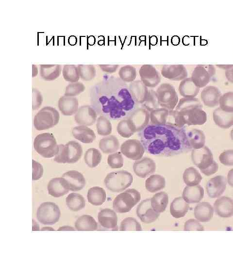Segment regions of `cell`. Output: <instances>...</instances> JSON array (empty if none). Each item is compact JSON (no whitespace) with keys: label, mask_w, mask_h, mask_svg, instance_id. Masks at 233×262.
<instances>
[{"label":"cell","mask_w":233,"mask_h":262,"mask_svg":"<svg viewBox=\"0 0 233 262\" xmlns=\"http://www.w3.org/2000/svg\"><path fill=\"white\" fill-rule=\"evenodd\" d=\"M204 189L200 185L186 186L183 192V197L188 203H198L204 196Z\"/></svg>","instance_id":"29"},{"label":"cell","mask_w":233,"mask_h":262,"mask_svg":"<svg viewBox=\"0 0 233 262\" xmlns=\"http://www.w3.org/2000/svg\"><path fill=\"white\" fill-rule=\"evenodd\" d=\"M120 150L127 158L133 160H138L142 158L145 149L139 140L128 139L122 144Z\"/></svg>","instance_id":"13"},{"label":"cell","mask_w":233,"mask_h":262,"mask_svg":"<svg viewBox=\"0 0 233 262\" xmlns=\"http://www.w3.org/2000/svg\"><path fill=\"white\" fill-rule=\"evenodd\" d=\"M118 75L123 81L127 82H133L136 77V69L132 66H124L120 68Z\"/></svg>","instance_id":"45"},{"label":"cell","mask_w":233,"mask_h":262,"mask_svg":"<svg viewBox=\"0 0 233 262\" xmlns=\"http://www.w3.org/2000/svg\"><path fill=\"white\" fill-rule=\"evenodd\" d=\"M179 91L184 98H192L199 94L200 88L194 84L191 78H186L180 83Z\"/></svg>","instance_id":"33"},{"label":"cell","mask_w":233,"mask_h":262,"mask_svg":"<svg viewBox=\"0 0 233 262\" xmlns=\"http://www.w3.org/2000/svg\"><path fill=\"white\" fill-rule=\"evenodd\" d=\"M41 230H50V231L52 230V231H53V230H54V229H53L51 227H46L42 228V229H41Z\"/></svg>","instance_id":"61"},{"label":"cell","mask_w":233,"mask_h":262,"mask_svg":"<svg viewBox=\"0 0 233 262\" xmlns=\"http://www.w3.org/2000/svg\"><path fill=\"white\" fill-rule=\"evenodd\" d=\"M120 231H141L140 224L133 217H127L120 223Z\"/></svg>","instance_id":"46"},{"label":"cell","mask_w":233,"mask_h":262,"mask_svg":"<svg viewBox=\"0 0 233 262\" xmlns=\"http://www.w3.org/2000/svg\"><path fill=\"white\" fill-rule=\"evenodd\" d=\"M215 123L222 129H229L233 125V113L222 110L220 107L216 109L213 113Z\"/></svg>","instance_id":"27"},{"label":"cell","mask_w":233,"mask_h":262,"mask_svg":"<svg viewBox=\"0 0 233 262\" xmlns=\"http://www.w3.org/2000/svg\"><path fill=\"white\" fill-rule=\"evenodd\" d=\"M189 209L188 203L183 197H176L171 202L170 212L171 215L176 218L184 216Z\"/></svg>","instance_id":"32"},{"label":"cell","mask_w":233,"mask_h":262,"mask_svg":"<svg viewBox=\"0 0 233 262\" xmlns=\"http://www.w3.org/2000/svg\"><path fill=\"white\" fill-rule=\"evenodd\" d=\"M221 93L219 89L215 86H207L202 90L200 98L203 104L210 108H213L219 104Z\"/></svg>","instance_id":"23"},{"label":"cell","mask_w":233,"mask_h":262,"mask_svg":"<svg viewBox=\"0 0 233 262\" xmlns=\"http://www.w3.org/2000/svg\"><path fill=\"white\" fill-rule=\"evenodd\" d=\"M219 105L222 110L233 113V92H228L222 95L219 98Z\"/></svg>","instance_id":"47"},{"label":"cell","mask_w":233,"mask_h":262,"mask_svg":"<svg viewBox=\"0 0 233 262\" xmlns=\"http://www.w3.org/2000/svg\"><path fill=\"white\" fill-rule=\"evenodd\" d=\"M127 118L135 132L141 131L148 126L150 114L146 109L140 108L134 110Z\"/></svg>","instance_id":"14"},{"label":"cell","mask_w":233,"mask_h":262,"mask_svg":"<svg viewBox=\"0 0 233 262\" xmlns=\"http://www.w3.org/2000/svg\"><path fill=\"white\" fill-rule=\"evenodd\" d=\"M143 106L145 109L150 112L159 108L160 105L155 91L152 90H149L148 97L143 104Z\"/></svg>","instance_id":"49"},{"label":"cell","mask_w":233,"mask_h":262,"mask_svg":"<svg viewBox=\"0 0 233 262\" xmlns=\"http://www.w3.org/2000/svg\"><path fill=\"white\" fill-rule=\"evenodd\" d=\"M65 179L67 188L71 191L82 190L85 184V180L80 172L71 170L63 174L62 176Z\"/></svg>","instance_id":"18"},{"label":"cell","mask_w":233,"mask_h":262,"mask_svg":"<svg viewBox=\"0 0 233 262\" xmlns=\"http://www.w3.org/2000/svg\"><path fill=\"white\" fill-rule=\"evenodd\" d=\"M59 119V113L55 108L45 107L34 116L33 126L38 131L45 130L56 125Z\"/></svg>","instance_id":"9"},{"label":"cell","mask_w":233,"mask_h":262,"mask_svg":"<svg viewBox=\"0 0 233 262\" xmlns=\"http://www.w3.org/2000/svg\"><path fill=\"white\" fill-rule=\"evenodd\" d=\"M66 201L67 207L74 212L83 209L85 205L83 196L76 193L69 194L67 197Z\"/></svg>","instance_id":"40"},{"label":"cell","mask_w":233,"mask_h":262,"mask_svg":"<svg viewBox=\"0 0 233 262\" xmlns=\"http://www.w3.org/2000/svg\"><path fill=\"white\" fill-rule=\"evenodd\" d=\"M156 93L160 106L169 110H174L178 102V96L173 85L163 83L158 87Z\"/></svg>","instance_id":"10"},{"label":"cell","mask_w":233,"mask_h":262,"mask_svg":"<svg viewBox=\"0 0 233 262\" xmlns=\"http://www.w3.org/2000/svg\"><path fill=\"white\" fill-rule=\"evenodd\" d=\"M184 230L185 231H203L204 228L198 220L190 219L185 222Z\"/></svg>","instance_id":"53"},{"label":"cell","mask_w":233,"mask_h":262,"mask_svg":"<svg viewBox=\"0 0 233 262\" xmlns=\"http://www.w3.org/2000/svg\"><path fill=\"white\" fill-rule=\"evenodd\" d=\"M61 212L58 206L54 202H45L41 203L37 210L36 217L43 225H53L60 217Z\"/></svg>","instance_id":"11"},{"label":"cell","mask_w":233,"mask_h":262,"mask_svg":"<svg viewBox=\"0 0 233 262\" xmlns=\"http://www.w3.org/2000/svg\"><path fill=\"white\" fill-rule=\"evenodd\" d=\"M33 174L32 179L33 180H39L44 173V168L43 166L37 161L33 160Z\"/></svg>","instance_id":"54"},{"label":"cell","mask_w":233,"mask_h":262,"mask_svg":"<svg viewBox=\"0 0 233 262\" xmlns=\"http://www.w3.org/2000/svg\"><path fill=\"white\" fill-rule=\"evenodd\" d=\"M98 221L101 226L108 230H117V216L112 209L105 208L98 213Z\"/></svg>","instance_id":"20"},{"label":"cell","mask_w":233,"mask_h":262,"mask_svg":"<svg viewBox=\"0 0 233 262\" xmlns=\"http://www.w3.org/2000/svg\"><path fill=\"white\" fill-rule=\"evenodd\" d=\"M78 105L77 99L70 96L62 97L58 102L60 111L63 115L67 116L76 113L78 110Z\"/></svg>","instance_id":"28"},{"label":"cell","mask_w":233,"mask_h":262,"mask_svg":"<svg viewBox=\"0 0 233 262\" xmlns=\"http://www.w3.org/2000/svg\"><path fill=\"white\" fill-rule=\"evenodd\" d=\"M75 229L72 227L69 226H64L60 227L57 230L62 231V230H75Z\"/></svg>","instance_id":"59"},{"label":"cell","mask_w":233,"mask_h":262,"mask_svg":"<svg viewBox=\"0 0 233 262\" xmlns=\"http://www.w3.org/2000/svg\"><path fill=\"white\" fill-rule=\"evenodd\" d=\"M161 74L165 78L174 81L183 80L188 75L186 68L182 65H164Z\"/></svg>","instance_id":"19"},{"label":"cell","mask_w":233,"mask_h":262,"mask_svg":"<svg viewBox=\"0 0 233 262\" xmlns=\"http://www.w3.org/2000/svg\"><path fill=\"white\" fill-rule=\"evenodd\" d=\"M220 162L225 166H233V149L223 151L219 156Z\"/></svg>","instance_id":"52"},{"label":"cell","mask_w":233,"mask_h":262,"mask_svg":"<svg viewBox=\"0 0 233 262\" xmlns=\"http://www.w3.org/2000/svg\"><path fill=\"white\" fill-rule=\"evenodd\" d=\"M118 66V65H109L102 66H100V67H101L102 69L105 72L109 73H113L116 70Z\"/></svg>","instance_id":"57"},{"label":"cell","mask_w":233,"mask_h":262,"mask_svg":"<svg viewBox=\"0 0 233 262\" xmlns=\"http://www.w3.org/2000/svg\"><path fill=\"white\" fill-rule=\"evenodd\" d=\"M42 103V97L39 93L37 90L33 89V110L37 109Z\"/></svg>","instance_id":"55"},{"label":"cell","mask_w":233,"mask_h":262,"mask_svg":"<svg viewBox=\"0 0 233 262\" xmlns=\"http://www.w3.org/2000/svg\"><path fill=\"white\" fill-rule=\"evenodd\" d=\"M87 197L88 202L92 205L100 206L106 200V194L103 188L94 186L88 190Z\"/></svg>","instance_id":"35"},{"label":"cell","mask_w":233,"mask_h":262,"mask_svg":"<svg viewBox=\"0 0 233 262\" xmlns=\"http://www.w3.org/2000/svg\"><path fill=\"white\" fill-rule=\"evenodd\" d=\"M191 159L201 172L207 176L213 175L218 170V164L214 160L213 155L207 146H204L200 149H193Z\"/></svg>","instance_id":"4"},{"label":"cell","mask_w":233,"mask_h":262,"mask_svg":"<svg viewBox=\"0 0 233 262\" xmlns=\"http://www.w3.org/2000/svg\"><path fill=\"white\" fill-rule=\"evenodd\" d=\"M33 147L36 152L45 158L55 156L58 150L55 137L49 132L38 134L34 139Z\"/></svg>","instance_id":"6"},{"label":"cell","mask_w":233,"mask_h":262,"mask_svg":"<svg viewBox=\"0 0 233 262\" xmlns=\"http://www.w3.org/2000/svg\"><path fill=\"white\" fill-rule=\"evenodd\" d=\"M139 73L141 81L147 87H155L161 81V76L159 72L152 65L142 66Z\"/></svg>","instance_id":"15"},{"label":"cell","mask_w":233,"mask_h":262,"mask_svg":"<svg viewBox=\"0 0 233 262\" xmlns=\"http://www.w3.org/2000/svg\"><path fill=\"white\" fill-rule=\"evenodd\" d=\"M47 189L49 194L54 197H59L68 193L65 179L62 177L52 179L48 183Z\"/></svg>","instance_id":"26"},{"label":"cell","mask_w":233,"mask_h":262,"mask_svg":"<svg viewBox=\"0 0 233 262\" xmlns=\"http://www.w3.org/2000/svg\"><path fill=\"white\" fill-rule=\"evenodd\" d=\"M140 193L134 189H129L118 195L114 199L113 207L117 213L129 212L140 201Z\"/></svg>","instance_id":"8"},{"label":"cell","mask_w":233,"mask_h":262,"mask_svg":"<svg viewBox=\"0 0 233 262\" xmlns=\"http://www.w3.org/2000/svg\"><path fill=\"white\" fill-rule=\"evenodd\" d=\"M107 163L112 168H120L123 165V158L120 152L109 155L107 158Z\"/></svg>","instance_id":"50"},{"label":"cell","mask_w":233,"mask_h":262,"mask_svg":"<svg viewBox=\"0 0 233 262\" xmlns=\"http://www.w3.org/2000/svg\"><path fill=\"white\" fill-rule=\"evenodd\" d=\"M136 214L140 219L146 224L154 222L160 215V213L156 212L152 207L150 198L145 199L139 204L136 209Z\"/></svg>","instance_id":"16"},{"label":"cell","mask_w":233,"mask_h":262,"mask_svg":"<svg viewBox=\"0 0 233 262\" xmlns=\"http://www.w3.org/2000/svg\"><path fill=\"white\" fill-rule=\"evenodd\" d=\"M217 66L226 70L225 75L226 78L229 82L233 83V65H218Z\"/></svg>","instance_id":"56"},{"label":"cell","mask_w":233,"mask_h":262,"mask_svg":"<svg viewBox=\"0 0 233 262\" xmlns=\"http://www.w3.org/2000/svg\"><path fill=\"white\" fill-rule=\"evenodd\" d=\"M169 110L164 108H159L150 112V120L151 125H166Z\"/></svg>","instance_id":"42"},{"label":"cell","mask_w":233,"mask_h":262,"mask_svg":"<svg viewBox=\"0 0 233 262\" xmlns=\"http://www.w3.org/2000/svg\"><path fill=\"white\" fill-rule=\"evenodd\" d=\"M125 83L117 81L113 86V93L101 96L99 100L101 111L110 118L117 119L128 116L135 110V101Z\"/></svg>","instance_id":"2"},{"label":"cell","mask_w":233,"mask_h":262,"mask_svg":"<svg viewBox=\"0 0 233 262\" xmlns=\"http://www.w3.org/2000/svg\"><path fill=\"white\" fill-rule=\"evenodd\" d=\"M97 116L96 112L92 107L85 105L81 107L78 110L74 119L80 125L89 126L95 123Z\"/></svg>","instance_id":"21"},{"label":"cell","mask_w":233,"mask_h":262,"mask_svg":"<svg viewBox=\"0 0 233 262\" xmlns=\"http://www.w3.org/2000/svg\"><path fill=\"white\" fill-rule=\"evenodd\" d=\"M180 38L178 36H174L171 38V43L174 45H177L180 43Z\"/></svg>","instance_id":"60"},{"label":"cell","mask_w":233,"mask_h":262,"mask_svg":"<svg viewBox=\"0 0 233 262\" xmlns=\"http://www.w3.org/2000/svg\"><path fill=\"white\" fill-rule=\"evenodd\" d=\"M156 165L154 161L148 157H143L133 164V170L139 177L145 178L155 172Z\"/></svg>","instance_id":"22"},{"label":"cell","mask_w":233,"mask_h":262,"mask_svg":"<svg viewBox=\"0 0 233 262\" xmlns=\"http://www.w3.org/2000/svg\"><path fill=\"white\" fill-rule=\"evenodd\" d=\"M133 181L132 175L125 170L112 172L104 180L106 187L113 192H120L129 187Z\"/></svg>","instance_id":"7"},{"label":"cell","mask_w":233,"mask_h":262,"mask_svg":"<svg viewBox=\"0 0 233 262\" xmlns=\"http://www.w3.org/2000/svg\"><path fill=\"white\" fill-rule=\"evenodd\" d=\"M214 209L221 217H231L233 215V200L225 196L218 197L214 203Z\"/></svg>","instance_id":"24"},{"label":"cell","mask_w":233,"mask_h":262,"mask_svg":"<svg viewBox=\"0 0 233 262\" xmlns=\"http://www.w3.org/2000/svg\"><path fill=\"white\" fill-rule=\"evenodd\" d=\"M227 183V179L222 175L210 179L206 185L207 195L211 198L219 197L226 190Z\"/></svg>","instance_id":"17"},{"label":"cell","mask_w":233,"mask_h":262,"mask_svg":"<svg viewBox=\"0 0 233 262\" xmlns=\"http://www.w3.org/2000/svg\"><path fill=\"white\" fill-rule=\"evenodd\" d=\"M165 186V179L160 175H152L145 181L146 189L151 193H155L161 190L164 188Z\"/></svg>","instance_id":"38"},{"label":"cell","mask_w":233,"mask_h":262,"mask_svg":"<svg viewBox=\"0 0 233 262\" xmlns=\"http://www.w3.org/2000/svg\"><path fill=\"white\" fill-rule=\"evenodd\" d=\"M96 127L98 134L107 136L110 134L112 131L110 121L104 115H100L97 121Z\"/></svg>","instance_id":"44"},{"label":"cell","mask_w":233,"mask_h":262,"mask_svg":"<svg viewBox=\"0 0 233 262\" xmlns=\"http://www.w3.org/2000/svg\"><path fill=\"white\" fill-rule=\"evenodd\" d=\"M194 213L197 220L201 222H207L213 216L214 208L209 202H202L196 206Z\"/></svg>","instance_id":"31"},{"label":"cell","mask_w":233,"mask_h":262,"mask_svg":"<svg viewBox=\"0 0 233 262\" xmlns=\"http://www.w3.org/2000/svg\"><path fill=\"white\" fill-rule=\"evenodd\" d=\"M183 180L187 186H195L199 185L202 179L199 171L194 167L186 168L183 174Z\"/></svg>","instance_id":"41"},{"label":"cell","mask_w":233,"mask_h":262,"mask_svg":"<svg viewBox=\"0 0 233 262\" xmlns=\"http://www.w3.org/2000/svg\"><path fill=\"white\" fill-rule=\"evenodd\" d=\"M227 180L229 185L233 187V168L228 172Z\"/></svg>","instance_id":"58"},{"label":"cell","mask_w":233,"mask_h":262,"mask_svg":"<svg viewBox=\"0 0 233 262\" xmlns=\"http://www.w3.org/2000/svg\"><path fill=\"white\" fill-rule=\"evenodd\" d=\"M75 227L79 231H94L98 229V224L92 216L85 214L77 219Z\"/></svg>","instance_id":"36"},{"label":"cell","mask_w":233,"mask_h":262,"mask_svg":"<svg viewBox=\"0 0 233 262\" xmlns=\"http://www.w3.org/2000/svg\"><path fill=\"white\" fill-rule=\"evenodd\" d=\"M129 91L133 100L139 104H143L149 93L147 87L141 81L136 80L132 82L129 86Z\"/></svg>","instance_id":"25"},{"label":"cell","mask_w":233,"mask_h":262,"mask_svg":"<svg viewBox=\"0 0 233 262\" xmlns=\"http://www.w3.org/2000/svg\"><path fill=\"white\" fill-rule=\"evenodd\" d=\"M83 83L77 82L68 85L66 89L65 95L67 96H74L79 94L84 90Z\"/></svg>","instance_id":"51"},{"label":"cell","mask_w":233,"mask_h":262,"mask_svg":"<svg viewBox=\"0 0 233 262\" xmlns=\"http://www.w3.org/2000/svg\"><path fill=\"white\" fill-rule=\"evenodd\" d=\"M215 74L216 68L214 66L199 65L195 67L191 78L194 84L200 88L206 86Z\"/></svg>","instance_id":"12"},{"label":"cell","mask_w":233,"mask_h":262,"mask_svg":"<svg viewBox=\"0 0 233 262\" xmlns=\"http://www.w3.org/2000/svg\"><path fill=\"white\" fill-rule=\"evenodd\" d=\"M102 155L100 151L95 148L88 149L84 155L85 163L91 168H94L100 163Z\"/></svg>","instance_id":"43"},{"label":"cell","mask_w":233,"mask_h":262,"mask_svg":"<svg viewBox=\"0 0 233 262\" xmlns=\"http://www.w3.org/2000/svg\"><path fill=\"white\" fill-rule=\"evenodd\" d=\"M99 146L104 153L109 154L115 152L119 149V143L115 136L109 135L101 139Z\"/></svg>","instance_id":"37"},{"label":"cell","mask_w":233,"mask_h":262,"mask_svg":"<svg viewBox=\"0 0 233 262\" xmlns=\"http://www.w3.org/2000/svg\"><path fill=\"white\" fill-rule=\"evenodd\" d=\"M82 154V146L76 141H70L65 145H58V150L54 161L61 164H73L80 159Z\"/></svg>","instance_id":"5"},{"label":"cell","mask_w":233,"mask_h":262,"mask_svg":"<svg viewBox=\"0 0 233 262\" xmlns=\"http://www.w3.org/2000/svg\"><path fill=\"white\" fill-rule=\"evenodd\" d=\"M168 203V195L164 192L156 193L151 198V205L157 213L164 212Z\"/></svg>","instance_id":"39"},{"label":"cell","mask_w":233,"mask_h":262,"mask_svg":"<svg viewBox=\"0 0 233 262\" xmlns=\"http://www.w3.org/2000/svg\"><path fill=\"white\" fill-rule=\"evenodd\" d=\"M175 110L176 112L177 125L179 127H184L185 125H201L207 121V114L198 98H181Z\"/></svg>","instance_id":"3"},{"label":"cell","mask_w":233,"mask_h":262,"mask_svg":"<svg viewBox=\"0 0 233 262\" xmlns=\"http://www.w3.org/2000/svg\"><path fill=\"white\" fill-rule=\"evenodd\" d=\"M186 126L149 125L138 136L146 151L156 156L170 157L192 150L186 135Z\"/></svg>","instance_id":"1"},{"label":"cell","mask_w":233,"mask_h":262,"mask_svg":"<svg viewBox=\"0 0 233 262\" xmlns=\"http://www.w3.org/2000/svg\"><path fill=\"white\" fill-rule=\"evenodd\" d=\"M189 144L193 149H200L204 146L205 136L200 130L193 129L186 132Z\"/></svg>","instance_id":"34"},{"label":"cell","mask_w":233,"mask_h":262,"mask_svg":"<svg viewBox=\"0 0 233 262\" xmlns=\"http://www.w3.org/2000/svg\"><path fill=\"white\" fill-rule=\"evenodd\" d=\"M71 132L75 139L84 144L91 143L96 138L94 131L85 126H76L72 129Z\"/></svg>","instance_id":"30"},{"label":"cell","mask_w":233,"mask_h":262,"mask_svg":"<svg viewBox=\"0 0 233 262\" xmlns=\"http://www.w3.org/2000/svg\"><path fill=\"white\" fill-rule=\"evenodd\" d=\"M116 130L118 134L124 138H129L134 133L130 122L127 118L121 120L118 123Z\"/></svg>","instance_id":"48"}]
</instances>
